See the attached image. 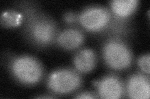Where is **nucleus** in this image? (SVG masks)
I'll list each match as a JSON object with an SVG mask.
<instances>
[{"mask_svg": "<svg viewBox=\"0 0 150 99\" xmlns=\"http://www.w3.org/2000/svg\"><path fill=\"white\" fill-rule=\"evenodd\" d=\"M64 19H65L66 21H67L68 22H71L74 21L76 17H75V16H74V15H73V14L68 13L65 15Z\"/></svg>", "mask_w": 150, "mask_h": 99, "instance_id": "nucleus-13", "label": "nucleus"}, {"mask_svg": "<svg viewBox=\"0 0 150 99\" xmlns=\"http://www.w3.org/2000/svg\"><path fill=\"white\" fill-rule=\"evenodd\" d=\"M103 56L106 63L116 69L127 68L131 62L129 49L118 40H111L106 44L103 49Z\"/></svg>", "mask_w": 150, "mask_h": 99, "instance_id": "nucleus-2", "label": "nucleus"}, {"mask_svg": "<svg viewBox=\"0 0 150 99\" xmlns=\"http://www.w3.org/2000/svg\"><path fill=\"white\" fill-rule=\"evenodd\" d=\"M110 20V14L106 9L92 7L84 10L79 16L83 27L90 30H98L105 27Z\"/></svg>", "mask_w": 150, "mask_h": 99, "instance_id": "nucleus-4", "label": "nucleus"}, {"mask_svg": "<svg viewBox=\"0 0 150 99\" xmlns=\"http://www.w3.org/2000/svg\"><path fill=\"white\" fill-rule=\"evenodd\" d=\"M137 4L136 0H115L112 1L111 6L116 15L126 17L134 10Z\"/></svg>", "mask_w": 150, "mask_h": 99, "instance_id": "nucleus-10", "label": "nucleus"}, {"mask_svg": "<svg viewBox=\"0 0 150 99\" xmlns=\"http://www.w3.org/2000/svg\"><path fill=\"white\" fill-rule=\"evenodd\" d=\"M81 84L79 75L72 70L61 69L51 74L48 84L51 91L59 93H67L76 89Z\"/></svg>", "mask_w": 150, "mask_h": 99, "instance_id": "nucleus-3", "label": "nucleus"}, {"mask_svg": "<svg viewBox=\"0 0 150 99\" xmlns=\"http://www.w3.org/2000/svg\"><path fill=\"white\" fill-rule=\"evenodd\" d=\"M22 20L20 14L9 11L2 14L1 17V24L5 26H16L20 24Z\"/></svg>", "mask_w": 150, "mask_h": 99, "instance_id": "nucleus-11", "label": "nucleus"}, {"mask_svg": "<svg viewBox=\"0 0 150 99\" xmlns=\"http://www.w3.org/2000/svg\"><path fill=\"white\" fill-rule=\"evenodd\" d=\"M77 98H93L94 96H93L91 94L88 93H83L79 94V96L76 97Z\"/></svg>", "mask_w": 150, "mask_h": 99, "instance_id": "nucleus-14", "label": "nucleus"}, {"mask_svg": "<svg viewBox=\"0 0 150 99\" xmlns=\"http://www.w3.org/2000/svg\"><path fill=\"white\" fill-rule=\"evenodd\" d=\"M138 65L144 72L149 73V55H144L138 60Z\"/></svg>", "mask_w": 150, "mask_h": 99, "instance_id": "nucleus-12", "label": "nucleus"}, {"mask_svg": "<svg viewBox=\"0 0 150 99\" xmlns=\"http://www.w3.org/2000/svg\"><path fill=\"white\" fill-rule=\"evenodd\" d=\"M127 92L130 98L148 99L150 95L149 79L142 74H135L129 79Z\"/></svg>", "mask_w": 150, "mask_h": 99, "instance_id": "nucleus-6", "label": "nucleus"}, {"mask_svg": "<svg viewBox=\"0 0 150 99\" xmlns=\"http://www.w3.org/2000/svg\"><path fill=\"white\" fill-rule=\"evenodd\" d=\"M98 92L103 98H119L123 93V84L116 76H106L99 83Z\"/></svg>", "mask_w": 150, "mask_h": 99, "instance_id": "nucleus-7", "label": "nucleus"}, {"mask_svg": "<svg viewBox=\"0 0 150 99\" xmlns=\"http://www.w3.org/2000/svg\"><path fill=\"white\" fill-rule=\"evenodd\" d=\"M96 63V56L94 51L90 49L79 51L75 55L74 64L76 68L80 72L86 73L94 68Z\"/></svg>", "mask_w": 150, "mask_h": 99, "instance_id": "nucleus-9", "label": "nucleus"}, {"mask_svg": "<svg viewBox=\"0 0 150 99\" xmlns=\"http://www.w3.org/2000/svg\"><path fill=\"white\" fill-rule=\"evenodd\" d=\"M11 71L15 77L25 84H34L40 81L43 74L40 64L29 56H21L14 60Z\"/></svg>", "mask_w": 150, "mask_h": 99, "instance_id": "nucleus-1", "label": "nucleus"}, {"mask_svg": "<svg viewBox=\"0 0 150 99\" xmlns=\"http://www.w3.org/2000/svg\"><path fill=\"white\" fill-rule=\"evenodd\" d=\"M29 27L30 35L37 43L48 44L53 40L56 29L54 24L50 20L36 17L31 21Z\"/></svg>", "mask_w": 150, "mask_h": 99, "instance_id": "nucleus-5", "label": "nucleus"}, {"mask_svg": "<svg viewBox=\"0 0 150 99\" xmlns=\"http://www.w3.org/2000/svg\"><path fill=\"white\" fill-rule=\"evenodd\" d=\"M82 33L76 29L65 30L58 35V44L64 48L72 50L80 46L83 42Z\"/></svg>", "mask_w": 150, "mask_h": 99, "instance_id": "nucleus-8", "label": "nucleus"}]
</instances>
